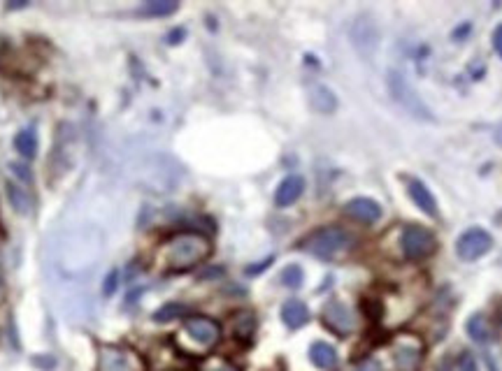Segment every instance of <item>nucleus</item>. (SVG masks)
<instances>
[{"label": "nucleus", "mask_w": 502, "mask_h": 371, "mask_svg": "<svg viewBox=\"0 0 502 371\" xmlns=\"http://www.w3.org/2000/svg\"><path fill=\"white\" fill-rule=\"evenodd\" d=\"M312 107L321 114H330V112H335V107H338V100H335L333 91H328L325 86H319L312 93Z\"/></svg>", "instance_id": "nucleus-20"}, {"label": "nucleus", "mask_w": 502, "mask_h": 371, "mask_svg": "<svg viewBox=\"0 0 502 371\" xmlns=\"http://www.w3.org/2000/svg\"><path fill=\"white\" fill-rule=\"evenodd\" d=\"M465 332L467 336L474 341V343H489L491 341V327H489V320L484 318L481 314H474L470 316V320L465 323Z\"/></svg>", "instance_id": "nucleus-17"}, {"label": "nucleus", "mask_w": 502, "mask_h": 371, "mask_svg": "<svg viewBox=\"0 0 502 371\" xmlns=\"http://www.w3.org/2000/svg\"><path fill=\"white\" fill-rule=\"evenodd\" d=\"M323 323L325 327H330L335 334L340 336H347L356 330V316L354 311H351L345 302L340 299H330L328 304L323 307Z\"/></svg>", "instance_id": "nucleus-9"}, {"label": "nucleus", "mask_w": 502, "mask_h": 371, "mask_svg": "<svg viewBox=\"0 0 502 371\" xmlns=\"http://www.w3.org/2000/svg\"><path fill=\"white\" fill-rule=\"evenodd\" d=\"M345 212H347V216L354 218V221H361V223H376L381 218V207L370 198L349 200Z\"/></svg>", "instance_id": "nucleus-10"}, {"label": "nucleus", "mask_w": 502, "mask_h": 371, "mask_svg": "<svg viewBox=\"0 0 502 371\" xmlns=\"http://www.w3.org/2000/svg\"><path fill=\"white\" fill-rule=\"evenodd\" d=\"M98 371H145V362L126 346H103L98 355Z\"/></svg>", "instance_id": "nucleus-6"}, {"label": "nucleus", "mask_w": 502, "mask_h": 371, "mask_svg": "<svg viewBox=\"0 0 502 371\" xmlns=\"http://www.w3.org/2000/svg\"><path fill=\"white\" fill-rule=\"evenodd\" d=\"M409 198L414 200V205L421 209L423 214H428V216H437V202H435L433 198V193L425 188V186L418 181V179H412L409 181Z\"/></svg>", "instance_id": "nucleus-14"}, {"label": "nucleus", "mask_w": 502, "mask_h": 371, "mask_svg": "<svg viewBox=\"0 0 502 371\" xmlns=\"http://www.w3.org/2000/svg\"><path fill=\"white\" fill-rule=\"evenodd\" d=\"M309 360H312L314 367L330 371V369H335V365H338V350L325 341H314L312 348H309Z\"/></svg>", "instance_id": "nucleus-15"}, {"label": "nucleus", "mask_w": 502, "mask_h": 371, "mask_svg": "<svg viewBox=\"0 0 502 371\" xmlns=\"http://www.w3.org/2000/svg\"><path fill=\"white\" fill-rule=\"evenodd\" d=\"M389 86H391V96L403 105L409 114L418 116V119H430V112L425 109V105L421 103V98L416 96L414 89L409 86L407 79L400 72H391L389 77Z\"/></svg>", "instance_id": "nucleus-8"}, {"label": "nucleus", "mask_w": 502, "mask_h": 371, "mask_svg": "<svg viewBox=\"0 0 502 371\" xmlns=\"http://www.w3.org/2000/svg\"><path fill=\"white\" fill-rule=\"evenodd\" d=\"M281 283L286 285V288H291V290H296V288H300V285H303V281H305V274H303V269H300L298 265H289V267H284L281 269Z\"/></svg>", "instance_id": "nucleus-23"}, {"label": "nucleus", "mask_w": 502, "mask_h": 371, "mask_svg": "<svg viewBox=\"0 0 502 371\" xmlns=\"http://www.w3.org/2000/svg\"><path fill=\"white\" fill-rule=\"evenodd\" d=\"M186 307L179 304V302H170V304H163L161 309L154 314V320L156 323H170V320H177L182 316H186Z\"/></svg>", "instance_id": "nucleus-22"}, {"label": "nucleus", "mask_w": 502, "mask_h": 371, "mask_svg": "<svg viewBox=\"0 0 502 371\" xmlns=\"http://www.w3.org/2000/svg\"><path fill=\"white\" fill-rule=\"evenodd\" d=\"M7 200H10V205L14 207L16 214H28L30 212V195L21 188V186L7 183Z\"/></svg>", "instance_id": "nucleus-19"}, {"label": "nucleus", "mask_w": 502, "mask_h": 371, "mask_svg": "<svg viewBox=\"0 0 502 371\" xmlns=\"http://www.w3.org/2000/svg\"><path fill=\"white\" fill-rule=\"evenodd\" d=\"M391 355L398 371H418L423 360V341L414 334H396L391 341Z\"/></svg>", "instance_id": "nucleus-5"}, {"label": "nucleus", "mask_w": 502, "mask_h": 371, "mask_svg": "<svg viewBox=\"0 0 502 371\" xmlns=\"http://www.w3.org/2000/svg\"><path fill=\"white\" fill-rule=\"evenodd\" d=\"M491 246H493V237L486 230H481V227H470V230H465L458 237L456 253L460 260H465V263H474V260H479L481 256H486Z\"/></svg>", "instance_id": "nucleus-7"}, {"label": "nucleus", "mask_w": 502, "mask_h": 371, "mask_svg": "<svg viewBox=\"0 0 502 371\" xmlns=\"http://www.w3.org/2000/svg\"><path fill=\"white\" fill-rule=\"evenodd\" d=\"M493 47H496V52L502 56V26H498L496 33H493Z\"/></svg>", "instance_id": "nucleus-29"}, {"label": "nucleus", "mask_w": 502, "mask_h": 371, "mask_svg": "<svg viewBox=\"0 0 502 371\" xmlns=\"http://www.w3.org/2000/svg\"><path fill=\"white\" fill-rule=\"evenodd\" d=\"M351 40H354V47L358 49V52H363V54H370L372 49H376V28H374V23L367 19L365 21V16H361L354 26H351Z\"/></svg>", "instance_id": "nucleus-11"}, {"label": "nucleus", "mask_w": 502, "mask_h": 371, "mask_svg": "<svg viewBox=\"0 0 502 371\" xmlns=\"http://www.w3.org/2000/svg\"><path fill=\"white\" fill-rule=\"evenodd\" d=\"M179 3H174V0H152V3H145L142 7V14L147 16H170L177 12Z\"/></svg>", "instance_id": "nucleus-21"}, {"label": "nucleus", "mask_w": 502, "mask_h": 371, "mask_svg": "<svg viewBox=\"0 0 502 371\" xmlns=\"http://www.w3.org/2000/svg\"><path fill=\"white\" fill-rule=\"evenodd\" d=\"M356 371H384V367L379 365V362L376 360H372V358H367V360H363L361 365L356 367Z\"/></svg>", "instance_id": "nucleus-27"}, {"label": "nucleus", "mask_w": 502, "mask_h": 371, "mask_svg": "<svg viewBox=\"0 0 502 371\" xmlns=\"http://www.w3.org/2000/svg\"><path fill=\"white\" fill-rule=\"evenodd\" d=\"M12 172L16 174V176H21L23 181H30V172H28V167L26 165H12Z\"/></svg>", "instance_id": "nucleus-28"}, {"label": "nucleus", "mask_w": 502, "mask_h": 371, "mask_svg": "<svg viewBox=\"0 0 502 371\" xmlns=\"http://www.w3.org/2000/svg\"><path fill=\"white\" fill-rule=\"evenodd\" d=\"M116 278H119V274H116V269H112L110 276L105 278V285H103V292H105V295H114V290H116Z\"/></svg>", "instance_id": "nucleus-26"}, {"label": "nucleus", "mask_w": 502, "mask_h": 371, "mask_svg": "<svg viewBox=\"0 0 502 371\" xmlns=\"http://www.w3.org/2000/svg\"><path fill=\"white\" fill-rule=\"evenodd\" d=\"M303 190H305V179L303 176H298V174H291L279 183L277 193H274V205L277 207H291L293 202L303 195Z\"/></svg>", "instance_id": "nucleus-12"}, {"label": "nucleus", "mask_w": 502, "mask_h": 371, "mask_svg": "<svg viewBox=\"0 0 502 371\" xmlns=\"http://www.w3.org/2000/svg\"><path fill=\"white\" fill-rule=\"evenodd\" d=\"M14 149L19 151L23 158H35V154H38V132L33 128H23L21 132H16Z\"/></svg>", "instance_id": "nucleus-18"}, {"label": "nucleus", "mask_w": 502, "mask_h": 371, "mask_svg": "<svg viewBox=\"0 0 502 371\" xmlns=\"http://www.w3.org/2000/svg\"><path fill=\"white\" fill-rule=\"evenodd\" d=\"M281 320H284V325L291 327V330H300V327H305L309 323V309H307V304H305V302H300V299L284 302Z\"/></svg>", "instance_id": "nucleus-13"}, {"label": "nucleus", "mask_w": 502, "mask_h": 371, "mask_svg": "<svg viewBox=\"0 0 502 371\" xmlns=\"http://www.w3.org/2000/svg\"><path fill=\"white\" fill-rule=\"evenodd\" d=\"M209 256H212V241L203 232L184 230L174 232L163 241L158 251V263L163 265L165 272H189L205 263Z\"/></svg>", "instance_id": "nucleus-1"}, {"label": "nucleus", "mask_w": 502, "mask_h": 371, "mask_svg": "<svg viewBox=\"0 0 502 371\" xmlns=\"http://www.w3.org/2000/svg\"><path fill=\"white\" fill-rule=\"evenodd\" d=\"M458 371H476V362H474V358L470 355V353H465V355L460 358Z\"/></svg>", "instance_id": "nucleus-25"}, {"label": "nucleus", "mask_w": 502, "mask_h": 371, "mask_svg": "<svg viewBox=\"0 0 502 371\" xmlns=\"http://www.w3.org/2000/svg\"><path fill=\"white\" fill-rule=\"evenodd\" d=\"M400 246L407 260L418 263V260H425L433 256L435 249H437V239L435 234L423 225H407L403 234H400Z\"/></svg>", "instance_id": "nucleus-4"}, {"label": "nucleus", "mask_w": 502, "mask_h": 371, "mask_svg": "<svg viewBox=\"0 0 502 371\" xmlns=\"http://www.w3.org/2000/svg\"><path fill=\"white\" fill-rule=\"evenodd\" d=\"M351 246H354L351 234L345 230V227H338V225L321 227V230L312 232L303 241V251H307L309 256L321 258V260H330L335 256H342V253L349 251Z\"/></svg>", "instance_id": "nucleus-3"}, {"label": "nucleus", "mask_w": 502, "mask_h": 371, "mask_svg": "<svg viewBox=\"0 0 502 371\" xmlns=\"http://www.w3.org/2000/svg\"><path fill=\"white\" fill-rule=\"evenodd\" d=\"M256 332V316L251 311H240V314L233 316V334L235 339L249 341Z\"/></svg>", "instance_id": "nucleus-16"}, {"label": "nucleus", "mask_w": 502, "mask_h": 371, "mask_svg": "<svg viewBox=\"0 0 502 371\" xmlns=\"http://www.w3.org/2000/svg\"><path fill=\"white\" fill-rule=\"evenodd\" d=\"M177 336H184V341L189 346L182 353L186 355H198V353L212 350L216 343L221 341V325L214 318L207 316H189L184 320L182 332Z\"/></svg>", "instance_id": "nucleus-2"}, {"label": "nucleus", "mask_w": 502, "mask_h": 371, "mask_svg": "<svg viewBox=\"0 0 502 371\" xmlns=\"http://www.w3.org/2000/svg\"><path fill=\"white\" fill-rule=\"evenodd\" d=\"M203 371H240V367H238V365H233L230 360L214 355V358H207V360H205Z\"/></svg>", "instance_id": "nucleus-24"}]
</instances>
